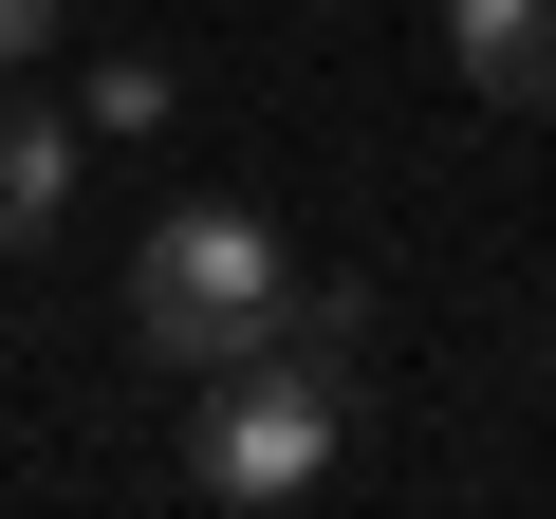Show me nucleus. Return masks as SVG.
Listing matches in <instances>:
<instances>
[{
  "mask_svg": "<svg viewBox=\"0 0 556 519\" xmlns=\"http://www.w3.org/2000/svg\"><path fill=\"white\" fill-rule=\"evenodd\" d=\"M56 56V0H0V75H38Z\"/></svg>",
  "mask_w": 556,
  "mask_h": 519,
  "instance_id": "6",
  "label": "nucleus"
},
{
  "mask_svg": "<svg viewBox=\"0 0 556 519\" xmlns=\"http://www.w3.org/2000/svg\"><path fill=\"white\" fill-rule=\"evenodd\" d=\"M75 167H93V112L75 93H0V260H38L75 223Z\"/></svg>",
  "mask_w": 556,
  "mask_h": 519,
  "instance_id": "3",
  "label": "nucleus"
},
{
  "mask_svg": "<svg viewBox=\"0 0 556 519\" xmlns=\"http://www.w3.org/2000/svg\"><path fill=\"white\" fill-rule=\"evenodd\" d=\"M445 75L482 112H556V0H445Z\"/></svg>",
  "mask_w": 556,
  "mask_h": 519,
  "instance_id": "4",
  "label": "nucleus"
},
{
  "mask_svg": "<svg viewBox=\"0 0 556 519\" xmlns=\"http://www.w3.org/2000/svg\"><path fill=\"white\" fill-rule=\"evenodd\" d=\"M278 316H298V260H278V223L260 204H167L149 241H130V334L204 390V371H241Z\"/></svg>",
  "mask_w": 556,
  "mask_h": 519,
  "instance_id": "2",
  "label": "nucleus"
},
{
  "mask_svg": "<svg viewBox=\"0 0 556 519\" xmlns=\"http://www.w3.org/2000/svg\"><path fill=\"white\" fill-rule=\"evenodd\" d=\"M353 334H371V298L334 279H298V316H278L241 371H204V427H186V482L223 501V519H260V501H298V482H334V427H353Z\"/></svg>",
  "mask_w": 556,
  "mask_h": 519,
  "instance_id": "1",
  "label": "nucleus"
},
{
  "mask_svg": "<svg viewBox=\"0 0 556 519\" xmlns=\"http://www.w3.org/2000/svg\"><path fill=\"white\" fill-rule=\"evenodd\" d=\"M75 112H93V149H112V130H167V112H186V75H167V56H93V75H75Z\"/></svg>",
  "mask_w": 556,
  "mask_h": 519,
  "instance_id": "5",
  "label": "nucleus"
}]
</instances>
